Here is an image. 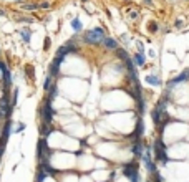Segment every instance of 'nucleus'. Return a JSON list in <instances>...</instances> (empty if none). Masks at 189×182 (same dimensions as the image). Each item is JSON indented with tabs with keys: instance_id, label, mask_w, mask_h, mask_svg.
<instances>
[{
	"instance_id": "nucleus-5",
	"label": "nucleus",
	"mask_w": 189,
	"mask_h": 182,
	"mask_svg": "<svg viewBox=\"0 0 189 182\" xmlns=\"http://www.w3.org/2000/svg\"><path fill=\"white\" fill-rule=\"evenodd\" d=\"M133 65L138 68H143L144 65H146V58H144V53H136L135 56H133Z\"/></svg>"
},
{
	"instance_id": "nucleus-12",
	"label": "nucleus",
	"mask_w": 189,
	"mask_h": 182,
	"mask_svg": "<svg viewBox=\"0 0 189 182\" xmlns=\"http://www.w3.org/2000/svg\"><path fill=\"white\" fill-rule=\"evenodd\" d=\"M148 30H149V32H153V33H156V32L159 30V25H158V22H149Z\"/></svg>"
},
{
	"instance_id": "nucleus-9",
	"label": "nucleus",
	"mask_w": 189,
	"mask_h": 182,
	"mask_svg": "<svg viewBox=\"0 0 189 182\" xmlns=\"http://www.w3.org/2000/svg\"><path fill=\"white\" fill-rule=\"evenodd\" d=\"M37 8H40L38 7V3H22V10H37Z\"/></svg>"
},
{
	"instance_id": "nucleus-2",
	"label": "nucleus",
	"mask_w": 189,
	"mask_h": 182,
	"mask_svg": "<svg viewBox=\"0 0 189 182\" xmlns=\"http://www.w3.org/2000/svg\"><path fill=\"white\" fill-rule=\"evenodd\" d=\"M105 37L106 35H105V30L101 27H94L83 35V41L88 45H100V43H103Z\"/></svg>"
},
{
	"instance_id": "nucleus-18",
	"label": "nucleus",
	"mask_w": 189,
	"mask_h": 182,
	"mask_svg": "<svg viewBox=\"0 0 189 182\" xmlns=\"http://www.w3.org/2000/svg\"><path fill=\"white\" fill-rule=\"evenodd\" d=\"M23 129H25V124H23V122H20V124H18V128L15 129V131H17V133H22Z\"/></svg>"
},
{
	"instance_id": "nucleus-25",
	"label": "nucleus",
	"mask_w": 189,
	"mask_h": 182,
	"mask_svg": "<svg viewBox=\"0 0 189 182\" xmlns=\"http://www.w3.org/2000/svg\"><path fill=\"white\" fill-rule=\"evenodd\" d=\"M186 2H188V0H186Z\"/></svg>"
},
{
	"instance_id": "nucleus-17",
	"label": "nucleus",
	"mask_w": 189,
	"mask_h": 182,
	"mask_svg": "<svg viewBox=\"0 0 189 182\" xmlns=\"http://www.w3.org/2000/svg\"><path fill=\"white\" fill-rule=\"evenodd\" d=\"M25 70H27V71H28V74H30L28 78H33V68H32V66H27Z\"/></svg>"
},
{
	"instance_id": "nucleus-24",
	"label": "nucleus",
	"mask_w": 189,
	"mask_h": 182,
	"mask_svg": "<svg viewBox=\"0 0 189 182\" xmlns=\"http://www.w3.org/2000/svg\"><path fill=\"white\" fill-rule=\"evenodd\" d=\"M15 2H22V0H15Z\"/></svg>"
},
{
	"instance_id": "nucleus-3",
	"label": "nucleus",
	"mask_w": 189,
	"mask_h": 182,
	"mask_svg": "<svg viewBox=\"0 0 189 182\" xmlns=\"http://www.w3.org/2000/svg\"><path fill=\"white\" fill-rule=\"evenodd\" d=\"M38 114H40V118H41V122H45V124H52L55 114H56V111L53 109L50 99H43L40 109H38Z\"/></svg>"
},
{
	"instance_id": "nucleus-13",
	"label": "nucleus",
	"mask_w": 189,
	"mask_h": 182,
	"mask_svg": "<svg viewBox=\"0 0 189 182\" xmlns=\"http://www.w3.org/2000/svg\"><path fill=\"white\" fill-rule=\"evenodd\" d=\"M50 85H52V76H47V78H45V83H43V89L48 91V89H50Z\"/></svg>"
},
{
	"instance_id": "nucleus-11",
	"label": "nucleus",
	"mask_w": 189,
	"mask_h": 182,
	"mask_svg": "<svg viewBox=\"0 0 189 182\" xmlns=\"http://www.w3.org/2000/svg\"><path fill=\"white\" fill-rule=\"evenodd\" d=\"M20 35H22V40L25 41V43H28V41H30V30H22L20 32Z\"/></svg>"
},
{
	"instance_id": "nucleus-22",
	"label": "nucleus",
	"mask_w": 189,
	"mask_h": 182,
	"mask_svg": "<svg viewBox=\"0 0 189 182\" xmlns=\"http://www.w3.org/2000/svg\"><path fill=\"white\" fill-rule=\"evenodd\" d=\"M5 15V12H3V8H0V17H3Z\"/></svg>"
},
{
	"instance_id": "nucleus-8",
	"label": "nucleus",
	"mask_w": 189,
	"mask_h": 182,
	"mask_svg": "<svg viewBox=\"0 0 189 182\" xmlns=\"http://www.w3.org/2000/svg\"><path fill=\"white\" fill-rule=\"evenodd\" d=\"M71 28H73L75 32H81V28H83V25H81L80 18H73V20H71Z\"/></svg>"
},
{
	"instance_id": "nucleus-4",
	"label": "nucleus",
	"mask_w": 189,
	"mask_h": 182,
	"mask_svg": "<svg viewBox=\"0 0 189 182\" xmlns=\"http://www.w3.org/2000/svg\"><path fill=\"white\" fill-rule=\"evenodd\" d=\"M144 81H146V83H148L149 86H161L162 85V81H161V78H159V76H158V74H154V73H149V74H146V76H144Z\"/></svg>"
},
{
	"instance_id": "nucleus-10",
	"label": "nucleus",
	"mask_w": 189,
	"mask_h": 182,
	"mask_svg": "<svg viewBox=\"0 0 189 182\" xmlns=\"http://www.w3.org/2000/svg\"><path fill=\"white\" fill-rule=\"evenodd\" d=\"M47 177H48V175L45 174L41 169H38V172H37V181H35V182H43L45 179H47Z\"/></svg>"
},
{
	"instance_id": "nucleus-20",
	"label": "nucleus",
	"mask_w": 189,
	"mask_h": 182,
	"mask_svg": "<svg viewBox=\"0 0 189 182\" xmlns=\"http://www.w3.org/2000/svg\"><path fill=\"white\" fill-rule=\"evenodd\" d=\"M148 55H149V56H151V58H154V56H156V53H154V51H153V50H149V51H148Z\"/></svg>"
},
{
	"instance_id": "nucleus-6",
	"label": "nucleus",
	"mask_w": 189,
	"mask_h": 182,
	"mask_svg": "<svg viewBox=\"0 0 189 182\" xmlns=\"http://www.w3.org/2000/svg\"><path fill=\"white\" fill-rule=\"evenodd\" d=\"M103 45L108 48V50H118V41H116L115 38H111V37H105Z\"/></svg>"
},
{
	"instance_id": "nucleus-14",
	"label": "nucleus",
	"mask_w": 189,
	"mask_h": 182,
	"mask_svg": "<svg viewBox=\"0 0 189 182\" xmlns=\"http://www.w3.org/2000/svg\"><path fill=\"white\" fill-rule=\"evenodd\" d=\"M138 17H139V12H138V10H133V12H129V18H131V20H136Z\"/></svg>"
},
{
	"instance_id": "nucleus-7",
	"label": "nucleus",
	"mask_w": 189,
	"mask_h": 182,
	"mask_svg": "<svg viewBox=\"0 0 189 182\" xmlns=\"http://www.w3.org/2000/svg\"><path fill=\"white\" fill-rule=\"evenodd\" d=\"M47 93H48L47 99H50V101H53L55 98H56V96H58V86H56V85H52V88H50V89H48Z\"/></svg>"
},
{
	"instance_id": "nucleus-23",
	"label": "nucleus",
	"mask_w": 189,
	"mask_h": 182,
	"mask_svg": "<svg viewBox=\"0 0 189 182\" xmlns=\"http://www.w3.org/2000/svg\"><path fill=\"white\" fill-rule=\"evenodd\" d=\"M81 2H88V0H81Z\"/></svg>"
},
{
	"instance_id": "nucleus-1",
	"label": "nucleus",
	"mask_w": 189,
	"mask_h": 182,
	"mask_svg": "<svg viewBox=\"0 0 189 182\" xmlns=\"http://www.w3.org/2000/svg\"><path fill=\"white\" fill-rule=\"evenodd\" d=\"M151 149H153V157H154L156 162H159L161 166H168L169 164V154H168V147L162 141V137H156L154 142L151 144Z\"/></svg>"
},
{
	"instance_id": "nucleus-19",
	"label": "nucleus",
	"mask_w": 189,
	"mask_h": 182,
	"mask_svg": "<svg viewBox=\"0 0 189 182\" xmlns=\"http://www.w3.org/2000/svg\"><path fill=\"white\" fill-rule=\"evenodd\" d=\"M38 7H40V8H50V3H48V2H43V3L38 5Z\"/></svg>"
},
{
	"instance_id": "nucleus-16",
	"label": "nucleus",
	"mask_w": 189,
	"mask_h": 182,
	"mask_svg": "<svg viewBox=\"0 0 189 182\" xmlns=\"http://www.w3.org/2000/svg\"><path fill=\"white\" fill-rule=\"evenodd\" d=\"M7 70H8V68L5 66V63H3V61H0V71H2V73H5Z\"/></svg>"
},
{
	"instance_id": "nucleus-15",
	"label": "nucleus",
	"mask_w": 189,
	"mask_h": 182,
	"mask_svg": "<svg viewBox=\"0 0 189 182\" xmlns=\"http://www.w3.org/2000/svg\"><path fill=\"white\" fill-rule=\"evenodd\" d=\"M184 27V22L182 20H176L174 22V28H182Z\"/></svg>"
},
{
	"instance_id": "nucleus-21",
	"label": "nucleus",
	"mask_w": 189,
	"mask_h": 182,
	"mask_svg": "<svg viewBox=\"0 0 189 182\" xmlns=\"http://www.w3.org/2000/svg\"><path fill=\"white\" fill-rule=\"evenodd\" d=\"M3 118H5V113H2V111H0V119H3Z\"/></svg>"
}]
</instances>
